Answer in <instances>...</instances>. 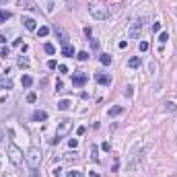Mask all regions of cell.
I'll list each match as a JSON object with an SVG mask.
<instances>
[{
	"label": "cell",
	"mask_w": 177,
	"mask_h": 177,
	"mask_svg": "<svg viewBox=\"0 0 177 177\" xmlns=\"http://www.w3.org/2000/svg\"><path fill=\"white\" fill-rule=\"evenodd\" d=\"M91 152H93V154H91V157H93V161H99V154H97V146H93V148H91Z\"/></svg>",
	"instance_id": "obj_32"
},
{
	"label": "cell",
	"mask_w": 177,
	"mask_h": 177,
	"mask_svg": "<svg viewBox=\"0 0 177 177\" xmlns=\"http://www.w3.org/2000/svg\"><path fill=\"white\" fill-rule=\"evenodd\" d=\"M43 50H46V54H56V46H54V43H46Z\"/></svg>",
	"instance_id": "obj_20"
},
{
	"label": "cell",
	"mask_w": 177,
	"mask_h": 177,
	"mask_svg": "<svg viewBox=\"0 0 177 177\" xmlns=\"http://www.w3.org/2000/svg\"><path fill=\"white\" fill-rule=\"evenodd\" d=\"M52 173H54V177H62V169H60V167H56Z\"/></svg>",
	"instance_id": "obj_35"
},
{
	"label": "cell",
	"mask_w": 177,
	"mask_h": 177,
	"mask_svg": "<svg viewBox=\"0 0 177 177\" xmlns=\"http://www.w3.org/2000/svg\"><path fill=\"white\" fill-rule=\"evenodd\" d=\"M88 177H99V175H97V173H91V175H88Z\"/></svg>",
	"instance_id": "obj_40"
},
{
	"label": "cell",
	"mask_w": 177,
	"mask_h": 177,
	"mask_svg": "<svg viewBox=\"0 0 177 177\" xmlns=\"http://www.w3.org/2000/svg\"><path fill=\"white\" fill-rule=\"evenodd\" d=\"M95 80H97L99 84H105V86L111 84V76H109V74H103V72H97V74H95Z\"/></svg>",
	"instance_id": "obj_8"
},
{
	"label": "cell",
	"mask_w": 177,
	"mask_h": 177,
	"mask_svg": "<svg viewBox=\"0 0 177 177\" xmlns=\"http://www.w3.org/2000/svg\"><path fill=\"white\" fill-rule=\"evenodd\" d=\"M140 29H142V21L138 19V21H134V23H132V27H130V39H138Z\"/></svg>",
	"instance_id": "obj_6"
},
{
	"label": "cell",
	"mask_w": 177,
	"mask_h": 177,
	"mask_svg": "<svg viewBox=\"0 0 177 177\" xmlns=\"http://www.w3.org/2000/svg\"><path fill=\"white\" fill-rule=\"evenodd\" d=\"M88 12H91L97 21H105L109 17V6L103 2H91L88 4Z\"/></svg>",
	"instance_id": "obj_1"
},
{
	"label": "cell",
	"mask_w": 177,
	"mask_h": 177,
	"mask_svg": "<svg viewBox=\"0 0 177 177\" xmlns=\"http://www.w3.org/2000/svg\"><path fill=\"white\" fill-rule=\"evenodd\" d=\"M27 163H29L31 169H37V167H39V163H41V152H39L37 146H31V148H29V152H27Z\"/></svg>",
	"instance_id": "obj_2"
},
{
	"label": "cell",
	"mask_w": 177,
	"mask_h": 177,
	"mask_svg": "<svg viewBox=\"0 0 177 177\" xmlns=\"http://www.w3.org/2000/svg\"><path fill=\"white\" fill-rule=\"evenodd\" d=\"M48 68H50V70H56V68H58L56 60H48Z\"/></svg>",
	"instance_id": "obj_27"
},
{
	"label": "cell",
	"mask_w": 177,
	"mask_h": 177,
	"mask_svg": "<svg viewBox=\"0 0 177 177\" xmlns=\"http://www.w3.org/2000/svg\"><path fill=\"white\" fill-rule=\"evenodd\" d=\"M124 95H126V97H132V95H134V86L128 84V86L124 88Z\"/></svg>",
	"instance_id": "obj_23"
},
{
	"label": "cell",
	"mask_w": 177,
	"mask_h": 177,
	"mask_svg": "<svg viewBox=\"0 0 177 177\" xmlns=\"http://www.w3.org/2000/svg\"><path fill=\"white\" fill-rule=\"evenodd\" d=\"M165 105H167V107H165L167 111H175V109H177V105H175V103H171V101H169V103H165Z\"/></svg>",
	"instance_id": "obj_28"
},
{
	"label": "cell",
	"mask_w": 177,
	"mask_h": 177,
	"mask_svg": "<svg viewBox=\"0 0 177 177\" xmlns=\"http://www.w3.org/2000/svg\"><path fill=\"white\" fill-rule=\"evenodd\" d=\"M31 120H33V122H46V120H48V113L41 111V109H37V111H33Z\"/></svg>",
	"instance_id": "obj_9"
},
{
	"label": "cell",
	"mask_w": 177,
	"mask_h": 177,
	"mask_svg": "<svg viewBox=\"0 0 177 177\" xmlns=\"http://www.w3.org/2000/svg\"><path fill=\"white\" fill-rule=\"evenodd\" d=\"M21 84H23V86H25V88H29V86H31V84H33V78H31V76H29V74H25V76H23V78H21Z\"/></svg>",
	"instance_id": "obj_16"
},
{
	"label": "cell",
	"mask_w": 177,
	"mask_h": 177,
	"mask_svg": "<svg viewBox=\"0 0 177 177\" xmlns=\"http://www.w3.org/2000/svg\"><path fill=\"white\" fill-rule=\"evenodd\" d=\"M58 70H60V74H68V68H66L64 64H60V66H58Z\"/></svg>",
	"instance_id": "obj_33"
},
{
	"label": "cell",
	"mask_w": 177,
	"mask_h": 177,
	"mask_svg": "<svg viewBox=\"0 0 177 177\" xmlns=\"http://www.w3.org/2000/svg\"><path fill=\"white\" fill-rule=\"evenodd\" d=\"M120 113H122V105H113V107H109V111H107L109 118H115V115H120Z\"/></svg>",
	"instance_id": "obj_13"
},
{
	"label": "cell",
	"mask_w": 177,
	"mask_h": 177,
	"mask_svg": "<svg viewBox=\"0 0 177 177\" xmlns=\"http://www.w3.org/2000/svg\"><path fill=\"white\" fill-rule=\"evenodd\" d=\"M76 58H78L80 62H84V60H88V54H86V52H78V54H76Z\"/></svg>",
	"instance_id": "obj_26"
},
{
	"label": "cell",
	"mask_w": 177,
	"mask_h": 177,
	"mask_svg": "<svg viewBox=\"0 0 177 177\" xmlns=\"http://www.w3.org/2000/svg\"><path fill=\"white\" fill-rule=\"evenodd\" d=\"M54 33H56V39H58V41L62 43V48H64V46H68V43H70V37H68V33H66V31H64L62 27H56V29H54Z\"/></svg>",
	"instance_id": "obj_5"
},
{
	"label": "cell",
	"mask_w": 177,
	"mask_h": 177,
	"mask_svg": "<svg viewBox=\"0 0 177 177\" xmlns=\"http://www.w3.org/2000/svg\"><path fill=\"white\" fill-rule=\"evenodd\" d=\"M167 41H169V33H167V31H163V33L159 35V43H167Z\"/></svg>",
	"instance_id": "obj_24"
},
{
	"label": "cell",
	"mask_w": 177,
	"mask_h": 177,
	"mask_svg": "<svg viewBox=\"0 0 177 177\" xmlns=\"http://www.w3.org/2000/svg\"><path fill=\"white\" fill-rule=\"evenodd\" d=\"M8 157H10V161H12L17 167L23 165V152H21V148H19V146H15V144H10V146H8Z\"/></svg>",
	"instance_id": "obj_3"
},
{
	"label": "cell",
	"mask_w": 177,
	"mask_h": 177,
	"mask_svg": "<svg viewBox=\"0 0 177 177\" xmlns=\"http://www.w3.org/2000/svg\"><path fill=\"white\" fill-rule=\"evenodd\" d=\"M99 62H101L103 66H109V64H111V56H109V54H101Z\"/></svg>",
	"instance_id": "obj_18"
},
{
	"label": "cell",
	"mask_w": 177,
	"mask_h": 177,
	"mask_svg": "<svg viewBox=\"0 0 177 177\" xmlns=\"http://www.w3.org/2000/svg\"><path fill=\"white\" fill-rule=\"evenodd\" d=\"M70 130H72V122L70 120H62L56 128V136L58 138H64V136H68L70 134Z\"/></svg>",
	"instance_id": "obj_4"
},
{
	"label": "cell",
	"mask_w": 177,
	"mask_h": 177,
	"mask_svg": "<svg viewBox=\"0 0 177 177\" xmlns=\"http://www.w3.org/2000/svg\"><path fill=\"white\" fill-rule=\"evenodd\" d=\"M68 146H70V148H76V146H78V140H76V138H70V140H68Z\"/></svg>",
	"instance_id": "obj_30"
},
{
	"label": "cell",
	"mask_w": 177,
	"mask_h": 177,
	"mask_svg": "<svg viewBox=\"0 0 177 177\" xmlns=\"http://www.w3.org/2000/svg\"><path fill=\"white\" fill-rule=\"evenodd\" d=\"M138 48H140V52H146V50H148V41H140Z\"/></svg>",
	"instance_id": "obj_31"
},
{
	"label": "cell",
	"mask_w": 177,
	"mask_h": 177,
	"mask_svg": "<svg viewBox=\"0 0 177 177\" xmlns=\"http://www.w3.org/2000/svg\"><path fill=\"white\" fill-rule=\"evenodd\" d=\"M31 177H41V175H39V171H37V169H33V171H31Z\"/></svg>",
	"instance_id": "obj_39"
},
{
	"label": "cell",
	"mask_w": 177,
	"mask_h": 177,
	"mask_svg": "<svg viewBox=\"0 0 177 177\" xmlns=\"http://www.w3.org/2000/svg\"><path fill=\"white\" fill-rule=\"evenodd\" d=\"M19 68H29V58L27 56H21L19 58Z\"/></svg>",
	"instance_id": "obj_17"
},
{
	"label": "cell",
	"mask_w": 177,
	"mask_h": 177,
	"mask_svg": "<svg viewBox=\"0 0 177 177\" xmlns=\"http://www.w3.org/2000/svg\"><path fill=\"white\" fill-rule=\"evenodd\" d=\"M0 88H6V91H8V88H12V80H10L8 76H4L2 80H0Z\"/></svg>",
	"instance_id": "obj_15"
},
{
	"label": "cell",
	"mask_w": 177,
	"mask_h": 177,
	"mask_svg": "<svg viewBox=\"0 0 177 177\" xmlns=\"http://www.w3.org/2000/svg\"><path fill=\"white\" fill-rule=\"evenodd\" d=\"M21 4H23L25 8H31V10L35 8V2H33V0H21Z\"/></svg>",
	"instance_id": "obj_21"
},
{
	"label": "cell",
	"mask_w": 177,
	"mask_h": 177,
	"mask_svg": "<svg viewBox=\"0 0 177 177\" xmlns=\"http://www.w3.org/2000/svg\"><path fill=\"white\" fill-rule=\"evenodd\" d=\"M48 33H50V27H39V29H37V35H39V37H46Z\"/></svg>",
	"instance_id": "obj_22"
},
{
	"label": "cell",
	"mask_w": 177,
	"mask_h": 177,
	"mask_svg": "<svg viewBox=\"0 0 177 177\" xmlns=\"http://www.w3.org/2000/svg\"><path fill=\"white\" fill-rule=\"evenodd\" d=\"M72 84H74V86H84V84H86V74H84V72L74 74V76H72Z\"/></svg>",
	"instance_id": "obj_7"
},
{
	"label": "cell",
	"mask_w": 177,
	"mask_h": 177,
	"mask_svg": "<svg viewBox=\"0 0 177 177\" xmlns=\"http://www.w3.org/2000/svg\"><path fill=\"white\" fill-rule=\"evenodd\" d=\"M161 31V23H152V33H159Z\"/></svg>",
	"instance_id": "obj_34"
},
{
	"label": "cell",
	"mask_w": 177,
	"mask_h": 177,
	"mask_svg": "<svg viewBox=\"0 0 177 177\" xmlns=\"http://www.w3.org/2000/svg\"><path fill=\"white\" fill-rule=\"evenodd\" d=\"M66 177H80V173H78V171H68V175H66Z\"/></svg>",
	"instance_id": "obj_36"
},
{
	"label": "cell",
	"mask_w": 177,
	"mask_h": 177,
	"mask_svg": "<svg viewBox=\"0 0 177 177\" xmlns=\"http://www.w3.org/2000/svg\"><path fill=\"white\" fill-rule=\"evenodd\" d=\"M0 2H2V4H4V2H8V0H0Z\"/></svg>",
	"instance_id": "obj_41"
},
{
	"label": "cell",
	"mask_w": 177,
	"mask_h": 177,
	"mask_svg": "<svg viewBox=\"0 0 177 177\" xmlns=\"http://www.w3.org/2000/svg\"><path fill=\"white\" fill-rule=\"evenodd\" d=\"M140 64H142L140 56H132V58L128 60V66H130V68H140Z\"/></svg>",
	"instance_id": "obj_11"
},
{
	"label": "cell",
	"mask_w": 177,
	"mask_h": 177,
	"mask_svg": "<svg viewBox=\"0 0 177 177\" xmlns=\"http://www.w3.org/2000/svg\"><path fill=\"white\" fill-rule=\"evenodd\" d=\"M37 101V93H27V103H35Z\"/></svg>",
	"instance_id": "obj_25"
},
{
	"label": "cell",
	"mask_w": 177,
	"mask_h": 177,
	"mask_svg": "<svg viewBox=\"0 0 177 177\" xmlns=\"http://www.w3.org/2000/svg\"><path fill=\"white\" fill-rule=\"evenodd\" d=\"M0 56H2V58H8V56H10V50H8V48H2V50H0Z\"/></svg>",
	"instance_id": "obj_29"
},
{
	"label": "cell",
	"mask_w": 177,
	"mask_h": 177,
	"mask_svg": "<svg viewBox=\"0 0 177 177\" xmlns=\"http://www.w3.org/2000/svg\"><path fill=\"white\" fill-rule=\"evenodd\" d=\"M118 48H120V50H126V48H128V41H120Z\"/></svg>",
	"instance_id": "obj_37"
},
{
	"label": "cell",
	"mask_w": 177,
	"mask_h": 177,
	"mask_svg": "<svg viewBox=\"0 0 177 177\" xmlns=\"http://www.w3.org/2000/svg\"><path fill=\"white\" fill-rule=\"evenodd\" d=\"M62 56L72 58V56H74V46H70V43H68V46H64V48H62Z\"/></svg>",
	"instance_id": "obj_12"
},
{
	"label": "cell",
	"mask_w": 177,
	"mask_h": 177,
	"mask_svg": "<svg viewBox=\"0 0 177 177\" xmlns=\"http://www.w3.org/2000/svg\"><path fill=\"white\" fill-rule=\"evenodd\" d=\"M23 25H25L27 31H35V27H37V25H35V19H31V17H25V19H23Z\"/></svg>",
	"instance_id": "obj_10"
},
{
	"label": "cell",
	"mask_w": 177,
	"mask_h": 177,
	"mask_svg": "<svg viewBox=\"0 0 177 177\" xmlns=\"http://www.w3.org/2000/svg\"><path fill=\"white\" fill-rule=\"evenodd\" d=\"M70 101L68 99H62V101H58V109H60V111H66V109H70Z\"/></svg>",
	"instance_id": "obj_14"
},
{
	"label": "cell",
	"mask_w": 177,
	"mask_h": 177,
	"mask_svg": "<svg viewBox=\"0 0 177 177\" xmlns=\"http://www.w3.org/2000/svg\"><path fill=\"white\" fill-rule=\"evenodd\" d=\"M12 15L8 12V10H0V25H2V23H6V21L10 19Z\"/></svg>",
	"instance_id": "obj_19"
},
{
	"label": "cell",
	"mask_w": 177,
	"mask_h": 177,
	"mask_svg": "<svg viewBox=\"0 0 177 177\" xmlns=\"http://www.w3.org/2000/svg\"><path fill=\"white\" fill-rule=\"evenodd\" d=\"M84 132H86V128H84V126H80V128L76 130V134H78V136H82V134H84Z\"/></svg>",
	"instance_id": "obj_38"
}]
</instances>
